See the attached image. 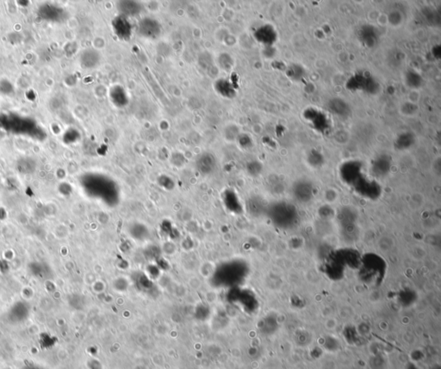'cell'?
<instances>
[{"label":"cell","instance_id":"1","mask_svg":"<svg viewBox=\"0 0 441 369\" xmlns=\"http://www.w3.org/2000/svg\"><path fill=\"white\" fill-rule=\"evenodd\" d=\"M270 216L275 225L282 230H289L297 223L298 214L295 206L290 203L280 201L271 206Z\"/></svg>","mask_w":441,"mask_h":369},{"label":"cell","instance_id":"2","mask_svg":"<svg viewBox=\"0 0 441 369\" xmlns=\"http://www.w3.org/2000/svg\"><path fill=\"white\" fill-rule=\"evenodd\" d=\"M347 87L351 91L364 92L369 94H375L379 91L380 85L373 77L365 73H355L348 80Z\"/></svg>","mask_w":441,"mask_h":369},{"label":"cell","instance_id":"3","mask_svg":"<svg viewBox=\"0 0 441 369\" xmlns=\"http://www.w3.org/2000/svg\"><path fill=\"white\" fill-rule=\"evenodd\" d=\"M363 175V166L358 160H348L340 167L341 180L345 184L353 187Z\"/></svg>","mask_w":441,"mask_h":369},{"label":"cell","instance_id":"4","mask_svg":"<svg viewBox=\"0 0 441 369\" xmlns=\"http://www.w3.org/2000/svg\"><path fill=\"white\" fill-rule=\"evenodd\" d=\"M353 188L358 194L367 199H378L381 194L380 184L374 180L365 177V175L358 180Z\"/></svg>","mask_w":441,"mask_h":369},{"label":"cell","instance_id":"5","mask_svg":"<svg viewBox=\"0 0 441 369\" xmlns=\"http://www.w3.org/2000/svg\"><path fill=\"white\" fill-rule=\"evenodd\" d=\"M303 117L314 129L320 132H325L331 125L328 117L323 112L313 107L307 109L303 113Z\"/></svg>","mask_w":441,"mask_h":369},{"label":"cell","instance_id":"6","mask_svg":"<svg viewBox=\"0 0 441 369\" xmlns=\"http://www.w3.org/2000/svg\"><path fill=\"white\" fill-rule=\"evenodd\" d=\"M112 25L114 34L120 40L129 41L132 37L134 26L128 17L119 14L112 20Z\"/></svg>","mask_w":441,"mask_h":369},{"label":"cell","instance_id":"7","mask_svg":"<svg viewBox=\"0 0 441 369\" xmlns=\"http://www.w3.org/2000/svg\"><path fill=\"white\" fill-rule=\"evenodd\" d=\"M162 28L160 23L151 18L142 19L137 26V33L147 39H156L160 36Z\"/></svg>","mask_w":441,"mask_h":369},{"label":"cell","instance_id":"8","mask_svg":"<svg viewBox=\"0 0 441 369\" xmlns=\"http://www.w3.org/2000/svg\"><path fill=\"white\" fill-rule=\"evenodd\" d=\"M293 196L299 202L307 203L314 196V186L312 183L306 180L296 181L292 188Z\"/></svg>","mask_w":441,"mask_h":369},{"label":"cell","instance_id":"9","mask_svg":"<svg viewBox=\"0 0 441 369\" xmlns=\"http://www.w3.org/2000/svg\"><path fill=\"white\" fill-rule=\"evenodd\" d=\"M254 37L265 46H272L277 41V31L271 25H262L254 32Z\"/></svg>","mask_w":441,"mask_h":369},{"label":"cell","instance_id":"10","mask_svg":"<svg viewBox=\"0 0 441 369\" xmlns=\"http://www.w3.org/2000/svg\"><path fill=\"white\" fill-rule=\"evenodd\" d=\"M391 160L388 155H380L372 161V173L376 177H383L389 173Z\"/></svg>","mask_w":441,"mask_h":369},{"label":"cell","instance_id":"11","mask_svg":"<svg viewBox=\"0 0 441 369\" xmlns=\"http://www.w3.org/2000/svg\"><path fill=\"white\" fill-rule=\"evenodd\" d=\"M327 109L331 113L339 117H347L351 112V109L348 103L341 98L330 99L327 103Z\"/></svg>","mask_w":441,"mask_h":369},{"label":"cell","instance_id":"12","mask_svg":"<svg viewBox=\"0 0 441 369\" xmlns=\"http://www.w3.org/2000/svg\"><path fill=\"white\" fill-rule=\"evenodd\" d=\"M358 37L364 45L372 48L378 41L379 34L375 28L365 25L358 31Z\"/></svg>","mask_w":441,"mask_h":369},{"label":"cell","instance_id":"13","mask_svg":"<svg viewBox=\"0 0 441 369\" xmlns=\"http://www.w3.org/2000/svg\"><path fill=\"white\" fill-rule=\"evenodd\" d=\"M118 8L121 12V15L125 17H134L140 14V12L143 10L142 4H139L136 1H121L118 4Z\"/></svg>","mask_w":441,"mask_h":369},{"label":"cell","instance_id":"14","mask_svg":"<svg viewBox=\"0 0 441 369\" xmlns=\"http://www.w3.org/2000/svg\"><path fill=\"white\" fill-rule=\"evenodd\" d=\"M111 99L117 107H124L129 103V97L122 87H113L111 90Z\"/></svg>","mask_w":441,"mask_h":369},{"label":"cell","instance_id":"15","mask_svg":"<svg viewBox=\"0 0 441 369\" xmlns=\"http://www.w3.org/2000/svg\"><path fill=\"white\" fill-rule=\"evenodd\" d=\"M215 88L219 94L222 95L225 98H233L234 96L235 95V92L233 87L231 86V84L224 79L217 80L215 84Z\"/></svg>","mask_w":441,"mask_h":369},{"label":"cell","instance_id":"16","mask_svg":"<svg viewBox=\"0 0 441 369\" xmlns=\"http://www.w3.org/2000/svg\"><path fill=\"white\" fill-rule=\"evenodd\" d=\"M406 82L412 88H418L421 86L422 79L416 72H410L407 73Z\"/></svg>","mask_w":441,"mask_h":369},{"label":"cell","instance_id":"17","mask_svg":"<svg viewBox=\"0 0 441 369\" xmlns=\"http://www.w3.org/2000/svg\"><path fill=\"white\" fill-rule=\"evenodd\" d=\"M413 137L412 134L406 132L400 135L396 143L399 145V148H409L413 143Z\"/></svg>","mask_w":441,"mask_h":369},{"label":"cell","instance_id":"18","mask_svg":"<svg viewBox=\"0 0 441 369\" xmlns=\"http://www.w3.org/2000/svg\"><path fill=\"white\" fill-rule=\"evenodd\" d=\"M304 71L302 69V67L300 66H297V65H295V66H292L290 70H289L288 75L291 77L292 79L295 80H298L303 76V74H304Z\"/></svg>","mask_w":441,"mask_h":369},{"label":"cell","instance_id":"19","mask_svg":"<svg viewBox=\"0 0 441 369\" xmlns=\"http://www.w3.org/2000/svg\"><path fill=\"white\" fill-rule=\"evenodd\" d=\"M21 369H45L44 368H42L41 366L36 365V364H34V363H26L25 365L22 367Z\"/></svg>","mask_w":441,"mask_h":369}]
</instances>
